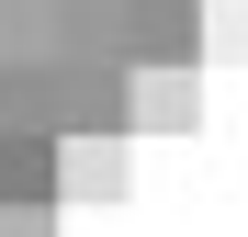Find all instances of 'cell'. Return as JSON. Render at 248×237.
Here are the masks:
<instances>
[{"mask_svg": "<svg viewBox=\"0 0 248 237\" xmlns=\"http://www.w3.org/2000/svg\"><path fill=\"white\" fill-rule=\"evenodd\" d=\"M136 125H91V136H57V204H113L136 181Z\"/></svg>", "mask_w": 248, "mask_h": 237, "instance_id": "1", "label": "cell"}, {"mask_svg": "<svg viewBox=\"0 0 248 237\" xmlns=\"http://www.w3.org/2000/svg\"><path fill=\"white\" fill-rule=\"evenodd\" d=\"M124 125L136 136H192L203 125V79L192 68H136L124 79Z\"/></svg>", "mask_w": 248, "mask_h": 237, "instance_id": "2", "label": "cell"}, {"mask_svg": "<svg viewBox=\"0 0 248 237\" xmlns=\"http://www.w3.org/2000/svg\"><path fill=\"white\" fill-rule=\"evenodd\" d=\"M203 57H248V0H203Z\"/></svg>", "mask_w": 248, "mask_h": 237, "instance_id": "3", "label": "cell"}, {"mask_svg": "<svg viewBox=\"0 0 248 237\" xmlns=\"http://www.w3.org/2000/svg\"><path fill=\"white\" fill-rule=\"evenodd\" d=\"M0 237H57V192H34V204H0Z\"/></svg>", "mask_w": 248, "mask_h": 237, "instance_id": "4", "label": "cell"}]
</instances>
